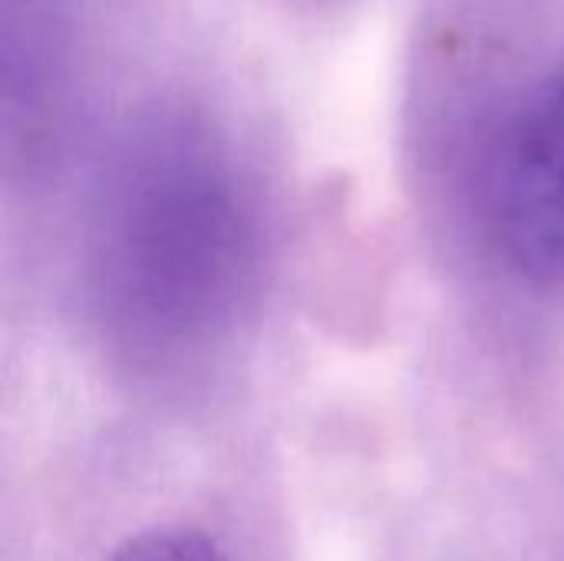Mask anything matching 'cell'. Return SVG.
<instances>
[{"label":"cell","mask_w":564,"mask_h":561,"mask_svg":"<svg viewBox=\"0 0 564 561\" xmlns=\"http://www.w3.org/2000/svg\"><path fill=\"white\" fill-rule=\"evenodd\" d=\"M258 268V218L225 145L162 119L126 149L96 238L102 308L149 337H188L241 308Z\"/></svg>","instance_id":"cell-1"},{"label":"cell","mask_w":564,"mask_h":561,"mask_svg":"<svg viewBox=\"0 0 564 561\" xmlns=\"http://www.w3.org/2000/svg\"><path fill=\"white\" fill-rule=\"evenodd\" d=\"M479 205L512 271L535 284H564V60L539 73L496 126Z\"/></svg>","instance_id":"cell-2"},{"label":"cell","mask_w":564,"mask_h":561,"mask_svg":"<svg viewBox=\"0 0 564 561\" xmlns=\"http://www.w3.org/2000/svg\"><path fill=\"white\" fill-rule=\"evenodd\" d=\"M112 561H231L225 549L192 526H149L119 542Z\"/></svg>","instance_id":"cell-3"}]
</instances>
